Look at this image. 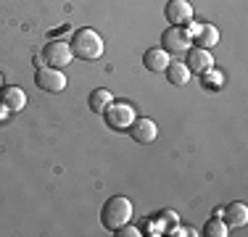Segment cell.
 Masks as SVG:
<instances>
[{
  "instance_id": "1",
  "label": "cell",
  "mask_w": 248,
  "mask_h": 237,
  "mask_svg": "<svg viewBox=\"0 0 248 237\" xmlns=\"http://www.w3.org/2000/svg\"><path fill=\"white\" fill-rule=\"evenodd\" d=\"M72 53L77 58H82V61H98L100 56H103V37L95 32V29L85 27V29H77L74 37H72Z\"/></svg>"
},
{
  "instance_id": "2",
  "label": "cell",
  "mask_w": 248,
  "mask_h": 237,
  "mask_svg": "<svg viewBox=\"0 0 248 237\" xmlns=\"http://www.w3.org/2000/svg\"><path fill=\"white\" fill-rule=\"evenodd\" d=\"M129 219H132V203H129L124 195H114V198H108L103 203V211H100V224H103L106 229L116 232L119 227L129 224Z\"/></svg>"
},
{
  "instance_id": "3",
  "label": "cell",
  "mask_w": 248,
  "mask_h": 237,
  "mask_svg": "<svg viewBox=\"0 0 248 237\" xmlns=\"http://www.w3.org/2000/svg\"><path fill=\"white\" fill-rule=\"evenodd\" d=\"M103 118L114 132H127L129 124H132L138 116H135V108L127 103V100H111V103L106 105V111H103Z\"/></svg>"
},
{
  "instance_id": "4",
  "label": "cell",
  "mask_w": 248,
  "mask_h": 237,
  "mask_svg": "<svg viewBox=\"0 0 248 237\" xmlns=\"http://www.w3.org/2000/svg\"><path fill=\"white\" fill-rule=\"evenodd\" d=\"M74 53H72V45L66 40H50L48 45L43 47V61L45 66H53V69H66L72 63Z\"/></svg>"
},
{
  "instance_id": "5",
  "label": "cell",
  "mask_w": 248,
  "mask_h": 237,
  "mask_svg": "<svg viewBox=\"0 0 248 237\" xmlns=\"http://www.w3.org/2000/svg\"><path fill=\"white\" fill-rule=\"evenodd\" d=\"M190 40H193V37H190V32H187V27H169L167 32L161 34L164 50H167V53H174V56L190 50Z\"/></svg>"
},
{
  "instance_id": "6",
  "label": "cell",
  "mask_w": 248,
  "mask_h": 237,
  "mask_svg": "<svg viewBox=\"0 0 248 237\" xmlns=\"http://www.w3.org/2000/svg\"><path fill=\"white\" fill-rule=\"evenodd\" d=\"M34 82L45 92H63L66 90V76H63V71L53 69V66H40L37 74H34Z\"/></svg>"
},
{
  "instance_id": "7",
  "label": "cell",
  "mask_w": 248,
  "mask_h": 237,
  "mask_svg": "<svg viewBox=\"0 0 248 237\" xmlns=\"http://www.w3.org/2000/svg\"><path fill=\"white\" fill-rule=\"evenodd\" d=\"M164 14H167V21L172 27H187L193 21V5L190 0H169Z\"/></svg>"
},
{
  "instance_id": "8",
  "label": "cell",
  "mask_w": 248,
  "mask_h": 237,
  "mask_svg": "<svg viewBox=\"0 0 248 237\" xmlns=\"http://www.w3.org/2000/svg\"><path fill=\"white\" fill-rule=\"evenodd\" d=\"M187 32H190L193 43L198 47H206V50H211L217 43H219V29L211 27V24H187Z\"/></svg>"
},
{
  "instance_id": "9",
  "label": "cell",
  "mask_w": 248,
  "mask_h": 237,
  "mask_svg": "<svg viewBox=\"0 0 248 237\" xmlns=\"http://www.w3.org/2000/svg\"><path fill=\"white\" fill-rule=\"evenodd\" d=\"M129 134H132V140L140 142V145H151V142L158 137V127L151 118H135V121L129 124Z\"/></svg>"
},
{
  "instance_id": "10",
  "label": "cell",
  "mask_w": 248,
  "mask_h": 237,
  "mask_svg": "<svg viewBox=\"0 0 248 237\" xmlns=\"http://www.w3.org/2000/svg\"><path fill=\"white\" fill-rule=\"evenodd\" d=\"M185 66L190 69V74H203V71L214 69V56H211V50H206V47H190V50H187Z\"/></svg>"
},
{
  "instance_id": "11",
  "label": "cell",
  "mask_w": 248,
  "mask_h": 237,
  "mask_svg": "<svg viewBox=\"0 0 248 237\" xmlns=\"http://www.w3.org/2000/svg\"><path fill=\"white\" fill-rule=\"evenodd\" d=\"M219 216L222 222L227 224V229H240L248 224V208L246 203H230L224 206V208H219Z\"/></svg>"
},
{
  "instance_id": "12",
  "label": "cell",
  "mask_w": 248,
  "mask_h": 237,
  "mask_svg": "<svg viewBox=\"0 0 248 237\" xmlns=\"http://www.w3.org/2000/svg\"><path fill=\"white\" fill-rule=\"evenodd\" d=\"M169 63L172 61H169V53L164 50V47H151V50H145V56H143V66L148 71H156V74L167 71Z\"/></svg>"
},
{
  "instance_id": "13",
  "label": "cell",
  "mask_w": 248,
  "mask_h": 237,
  "mask_svg": "<svg viewBox=\"0 0 248 237\" xmlns=\"http://www.w3.org/2000/svg\"><path fill=\"white\" fill-rule=\"evenodd\" d=\"M0 105H5L11 114H14V111H21L27 105V92L21 90V87H3V90H0Z\"/></svg>"
},
{
  "instance_id": "14",
  "label": "cell",
  "mask_w": 248,
  "mask_h": 237,
  "mask_svg": "<svg viewBox=\"0 0 248 237\" xmlns=\"http://www.w3.org/2000/svg\"><path fill=\"white\" fill-rule=\"evenodd\" d=\"M111 100H114V95L106 90V87H98V90H93V92H90V100H87V105H90L93 114H100V116H103L106 105H108Z\"/></svg>"
},
{
  "instance_id": "15",
  "label": "cell",
  "mask_w": 248,
  "mask_h": 237,
  "mask_svg": "<svg viewBox=\"0 0 248 237\" xmlns=\"http://www.w3.org/2000/svg\"><path fill=\"white\" fill-rule=\"evenodd\" d=\"M167 76H169V85H187L190 82V69L185 66V63H169L167 66Z\"/></svg>"
},
{
  "instance_id": "16",
  "label": "cell",
  "mask_w": 248,
  "mask_h": 237,
  "mask_svg": "<svg viewBox=\"0 0 248 237\" xmlns=\"http://www.w3.org/2000/svg\"><path fill=\"white\" fill-rule=\"evenodd\" d=\"M203 90H222V85H224V74L222 71H217V69H209V71H203Z\"/></svg>"
},
{
  "instance_id": "17",
  "label": "cell",
  "mask_w": 248,
  "mask_h": 237,
  "mask_svg": "<svg viewBox=\"0 0 248 237\" xmlns=\"http://www.w3.org/2000/svg\"><path fill=\"white\" fill-rule=\"evenodd\" d=\"M203 235L209 237H227V224L222 222V219H209L203 227Z\"/></svg>"
},
{
  "instance_id": "18",
  "label": "cell",
  "mask_w": 248,
  "mask_h": 237,
  "mask_svg": "<svg viewBox=\"0 0 248 237\" xmlns=\"http://www.w3.org/2000/svg\"><path fill=\"white\" fill-rule=\"evenodd\" d=\"M143 232L140 229H135V227H129V224H124V227L116 229V237H140Z\"/></svg>"
},
{
  "instance_id": "19",
  "label": "cell",
  "mask_w": 248,
  "mask_h": 237,
  "mask_svg": "<svg viewBox=\"0 0 248 237\" xmlns=\"http://www.w3.org/2000/svg\"><path fill=\"white\" fill-rule=\"evenodd\" d=\"M172 235H177V237H185V235H196L193 229H182V227H174L172 229Z\"/></svg>"
},
{
  "instance_id": "20",
  "label": "cell",
  "mask_w": 248,
  "mask_h": 237,
  "mask_svg": "<svg viewBox=\"0 0 248 237\" xmlns=\"http://www.w3.org/2000/svg\"><path fill=\"white\" fill-rule=\"evenodd\" d=\"M8 114H11V111L3 105V108H0V121H5V118H8Z\"/></svg>"
}]
</instances>
